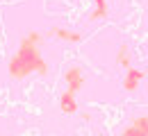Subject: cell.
Returning <instances> with one entry per match:
<instances>
[{"instance_id": "2", "label": "cell", "mask_w": 148, "mask_h": 136, "mask_svg": "<svg viewBox=\"0 0 148 136\" xmlns=\"http://www.w3.org/2000/svg\"><path fill=\"white\" fill-rule=\"evenodd\" d=\"M144 77H146V70H141V68H134V66L125 68V77H123V89H125L128 93L137 91Z\"/></svg>"}, {"instance_id": "1", "label": "cell", "mask_w": 148, "mask_h": 136, "mask_svg": "<svg viewBox=\"0 0 148 136\" xmlns=\"http://www.w3.org/2000/svg\"><path fill=\"white\" fill-rule=\"evenodd\" d=\"M41 32H27L18 43V50H16V55L12 57L9 61V75L14 79H25L27 75H32V73H39V75H46L48 73V66H46V61L41 57V50H39V45H41Z\"/></svg>"}, {"instance_id": "4", "label": "cell", "mask_w": 148, "mask_h": 136, "mask_svg": "<svg viewBox=\"0 0 148 136\" xmlns=\"http://www.w3.org/2000/svg\"><path fill=\"white\" fill-rule=\"evenodd\" d=\"M146 134H148V118L146 116L132 118V122L123 129V136H146Z\"/></svg>"}, {"instance_id": "8", "label": "cell", "mask_w": 148, "mask_h": 136, "mask_svg": "<svg viewBox=\"0 0 148 136\" xmlns=\"http://www.w3.org/2000/svg\"><path fill=\"white\" fill-rule=\"evenodd\" d=\"M93 2H96V9L89 14V18H91V20L105 18V16H107V2H105V0H93Z\"/></svg>"}, {"instance_id": "3", "label": "cell", "mask_w": 148, "mask_h": 136, "mask_svg": "<svg viewBox=\"0 0 148 136\" xmlns=\"http://www.w3.org/2000/svg\"><path fill=\"white\" fill-rule=\"evenodd\" d=\"M64 82H66L69 91L77 93V91L84 86V73H82V68H80V66H71V68L64 73Z\"/></svg>"}, {"instance_id": "7", "label": "cell", "mask_w": 148, "mask_h": 136, "mask_svg": "<svg viewBox=\"0 0 148 136\" xmlns=\"http://www.w3.org/2000/svg\"><path fill=\"white\" fill-rule=\"evenodd\" d=\"M116 64H119L121 68H130V66H132V57H130L128 45H119V48H116Z\"/></svg>"}, {"instance_id": "5", "label": "cell", "mask_w": 148, "mask_h": 136, "mask_svg": "<svg viewBox=\"0 0 148 136\" xmlns=\"http://www.w3.org/2000/svg\"><path fill=\"white\" fill-rule=\"evenodd\" d=\"M50 34L57 37L59 41H66V43H80L82 41V34L80 32H73V30H66V27H53Z\"/></svg>"}, {"instance_id": "6", "label": "cell", "mask_w": 148, "mask_h": 136, "mask_svg": "<svg viewBox=\"0 0 148 136\" xmlns=\"http://www.w3.org/2000/svg\"><path fill=\"white\" fill-rule=\"evenodd\" d=\"M59 109H62V114H75L77 111V102H75V93L73 91H64L62 97H59Z\"/></svg>"}]
</instances>
